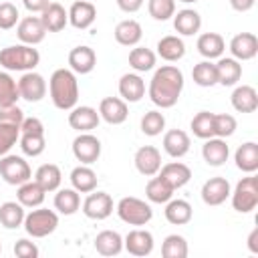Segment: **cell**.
I'll return each instance as SVG.
<instances>
[{
  "instance_id": "cell-1",
  "label": "cell",
  "mask_w": 258,
  "mask_h": 258,
  "mask_svg": "<svg viewBox=\"0 0 258 258\" xmlns=\"http://www.w3.org/2000/svg\"><path fill=\"white\" fill-rule=\"evenodd\" d=\"M181 91H183V73L173 64H163L155 69L147 87V95L151 103L159 109H171L179 101Z\"/></svg>"
},
{
  "instance_id": "cell-2",
  "label": "cell",
  "mask_w": 258,
  "mask_h": 258,
  "mask_svg": "<svg viewBox=\"0 0 258 258\" xmlns=\"http://www.w3.org/2000/svg\"><path fill=\"white\" fill-rule=\"evenodd\" d=\"M48 95L56 109L71 111L79 101V81L71 69H56L48 79Z\"/></svg>"
},
{
  "instance_id": "cell-3",
  "label": "cell",
  "mask_w": 258,
  "mask_h": 258,
  "mask_svg": "<svg viewBox=\"0 0 258 258\" xmlns=\"http://www.w3.org/2000/svg\"><path fill=\"white\" fill-rule=\"evenodd\" d=\"M40 62V52L30 44H12L0 50V67L6 71H34Z\"/></svg>"
},
{
  "instance_id": "cell-4",
  "label": "cell",
  "mask_w": 258,
  "mask_h": 258,
  "mask_svg": "<svg viewBox=\"0 0 258 258\" xmlns=\"http://www.w3.org/2000/svg\"><path fill=\"white\" fill-rule=\"evenodd\" d=\"M24 230L32 238H46L58 228V214L46 208H32L24 216Z\"/></svg>"
},
{
  "instance_id": "cell-5",
  "label": "cell",
  "mask_w": 258,
  "mask_h": 258,
  "mask_svg": "<svg viewBox=\"0 0 258 258\" xmlns=\"http://www.w3.org/2000/svg\"><path fill=\"white\" fill-rule=\"evenodd\" d=\"M115 212H117L119 220L129 224V226H145L153 218L151 206L145 200H139V198H133V196L121 198L117 208H115Z\"/></svg>"
},
{
  "instance_id": "cell-6",
  "label": "cell",
  "mask_w": 258,
  "mask_h": 258,
  "mask_svg": "<svg viewBox=\"0 0 258 258\" xmlns=\"http://www.w3.org/2000/svg\"><path fill=\"white\" fill-rule=\"evenodd\" d=\"M232 198V208L240 214H250L252 210H256L258 206V177L254 173H248L246 177H242L234 191H230Z\"/></svg>"
},
{
  "instance_id": "cell-7",
  "label": "cell",
  "mask_w": 258,
  "mask_h": 258,
  "mask_svg": "<svg viewBox=\"0 0 258 258\" xmlns=\"http://www.w3.org/2000/svg\"><path fill=\"white\" fill-rule=\"evenodd\" d=\"M0 177L8 183V185H20L28 179H32V169L28 165V161L20 155H12L6 153L0 157Z\"/></svg>"
},
{
  "instance_id": "cell-8",
  "label": "cell",
  "mask_w": 258,
  "mask_h": 258,
  "mask_svg": "<svg viewBox=\"0 0 258 258\" xmlns=\"http://www.w3.org/2000/svg\"><path fill=\"white\" fill-rule=\"evenodd\" d=\"M48 91V85L44 81V77L36 71H26L22 73V77L18 79V93L20 99L28 101V103H38L44 99Z\"/></svg>"
},
{
  "instance_id": "cell-9",
  "label": "cell",
  "mask_w": 258,
  "mask_h": 258,
  "mask_svg": "<svg viewBox=\"0 0 258 258\" xmlns=\"http://www.w3.org/2000/svg\"><path fill=\"white\" fill-rule=\"evenodd\" d=\"M73 155L77 161L91 165L101 157V141L89 131V133H79L73 139Z\"/></svg>"
},
{
  "instance_id": "cell-10",
  "label": "cell",
  "mask_w": 258,
  "mask_h": 258,
  "mask_svg": "<svg viewBox=\"0 0 258 258\" xmlns=\"http://www.w3.org/2000/svg\"><path fill=\"white\" fill-rule=\"evenodd\" d=\"M83 214L91 220H107L113 214V198L107 191H89L83 202Z\"/></svg>"
},
{
  "instance_id": "cell-11",
  "label": "cell",
  "mask_w": 258,
  "mask_h": 258,
  "mask_svg": "<svg viewBox=\"0 0 258 258\" xmlns=\"http://www.w3.org/2000/svg\"><path fill=\"white\" fill-rule=\"evenodd\" d=\"M16 36L20 38L22 44H30V46L40 44L44 40V36H46V28H44L40 16H26V18L18 20Z\"/></svg>"
},
{
  "instance_id": "cell-12",
  "label": "cell",
  "mask_w": 258,
  "mask_h": 258,
  "mask_svg": "<svg viewBox=\"0 0 258 258\" xmlns=\"http://www.w3.org/2000/svg\"><path fill=\"white\" fill-rule=\"evenodd\" d=\"M99 117L109 125H121L129 117V107L121 97H105L99 103Z\"/></svg>"
},
{
  "instance_id": "cell-13",
  "label": "cell",
  "mask_w": 258,
  "mask_h": 258,
  "mask_svg": "<svg viewBox=\"0 0 258 258\" xmlns=\"http://www.w3.org/2000/svg\"><path fill=\"white\" fill-rule=\"evenodd\" d=\"M230 52L236 60H252L258 54V36L254 32H238L230 40Z\"/></svg>"
},
{
  "instance_id": "cell-14",
  "label": "cell",
  "mask_w": 258,
  "mask_h": 258,
  "mask_svg": "<svg viewBox=\"0 0 258 258\" xmlns=\"http://www.w3.org/2000/svg\"><path fill=\"white\" fill-rule=\"evenodd\" d=\"M99 121H101L99 111L95 107H89V105L73 107L69 113V125L79 133H89V131L97 129Z\"/></svg>"
},
{
  "instance_id": "cell-15",
  "label": "cell",
  "mask_w": 258,
  "mask_h": 258,
  "mask_svg": "<svg viewBox=\"0 0 258 258\" xmlns=\"http://www.w3.org/2000/svg\"><path fill=\"white\" fill-rule=\"evenodd\" d=\"M230 181L226 177H210L208 181H204L202 185V200L206 206H222L228 198H230Z\"/></svg>"
},
{
  "instance_id": "cell-16",
  "label": "cell",
  "mask_w": 258,
  "mask_h": 258,
  "mask_svg": "<svg viewBox=\"0 0 258 258\" xmlns=\"http://www.w3.org/2000/svg\"><path fill=\"white\" fill-rule=\"evenodd\" d=\"M153 234L143 230V228H135L131 230L125 238H123V248L131 254V256H149L153 252Z\"/></svg>"
},
{
  "instance_id": "cell-17",
  "label": "cell",
  "mask_w": 258,
  "mask_h": 258,
  "mask_svg": "<svg viewBox=\"0 0 258 258\" xmlns=\"http://www.w3.org/2000/svg\"><path fill=\"white\" fill-rule=\"evenodd\" d=\"M67 12H69L71 26H75L79 30H87L97 20V8L91 0H77L71 4V8Z\"/></svg>"
},
{
  "instance_id": "cell-18",
  "label": "cell",
  "mask_w": 258,
  "mask_h": 258,
  "mask_svg": "<svg viewBox=\"0 0 258 258\" xmlns=\"http://www.w3.org/2000/svg\"><path fill=\"white\" fill-rule=\"evenodd\" d=\"M133 161H135V167H137V171H139L141 175L151 177V175H155V173L159 171V167H161V153H159V149L153 147V145H143V147H139V149L135 151Z\"/></svg>"
},
{
  "instance_id": "cell-19",
  "label": "cell",
  "mask_w": 258,
  "mask_h": 258,
  "mask_svg": "<svg viewBox=\"0 0 258 258\" xmlns=\"http://www.w3.org/2000/svg\"><path fill=\"white\" fill-rule=\"evenodd\" d=\"M119 97L125 103H139L145 97V81L139 73H125L119 79Z\"/></svg>"
},
{
  "instance_id": "cell-20",
  "label": "cell",
  "mask_w": 258,
  "mask_h": 258,
  "mask_svg": "<svg viewBox=\"0 0 258 258\" xmlns=\"http://www.w3.org/2000/svg\"><path fill=\"white\" fill-rule=\"evenodd\" d=\"M206 143L202 145V157L208 165L212 167H220L228 161V155H230V147L226 143V139L222 137H210V139H204Z\"/></svg>"
},
{
  "instance_id": "cell-21",
  "label": "cell",
  "mask_w": 258,
  "mask_h": 258,
  "mask_svg": "<svg viewBox=\"0 0 258 258\" xmlns=\"http://www.w3.org/2000/svg\"><path fill=\"white\" fill-rule=\"evenodd\" d=\"M97 64V54L91 46H75L69 52V67L75 75H89Z\"/></svg>"
},
{
  "instance_id": "cell-22",
  "label": "cell",
  "mask_w": 258,
  "mask_h": 258,
  "mask_svg": "<svg viewBox=\"0 0 258 258\" xmlns=\"http://www.w3.org/2000/svg\"><path fill=\"white\" fill-rule=\"evenodd\" d=\"M196 48L198 52L206 58V60H214V58H220L226 50V40L222 34L218 32H204L198 36V42H196Z\"/></svg>"
},
{
  "instance_id": "cell-23",
  "label": "cell",
  "mask_w": 258,
  "mask_h": 258,
  "mask_svg": "<svg viewBox=\"0 0 258 258\" xmlns=\"http://www.w3.org/2000/svg\"><path fill=\"white\" fill-rule=\"evenodd\" d=\"M173 28L181 36H194L202 28V16L194 8H183L173 14Z\"/></svg>"
},
{
  "instance_id": "cell-24",
  "label": "cell",
  "mask_w": 258,
  "mask_h": 258,
  "mask_svg": "<svg viewBox=\"0 0 258 258\" xmlns=\"http://www.w3.org/2000/svg\"><path fill=\"white\" fill-rule=\"evenodd\" d=\"M216 71H218V85L222 87H236L238 81L242 79V64L232 56H220L216 62Z\"/></svg>"
},
{
  "instance_id": "cell-25",
  "label": "cell",
  "mask_w": 258,
  "mask_h": 258,
  "mask_svg": "<svg viewBox=\"0 0 258 258\" xmlns=\"http://www.w3.org/2000/svg\"><path fill=\"white\" fill-rule=\"evenodd\" d=\"M230 101L238 113H254L258 109V93L252 85H238L232 91Z\"/></svg>"
},
{
  "instance_id": "cell-26",
  "label": "cell",
  "mask_w": 258,
  "mask_h": 258,
  "mask_svg": "<svg viewBox=\"0 0 258 258\" xmlns=\"http://www.w3.org/2000/svg\"><path fill=\"white\" fill-rule=\"evenodd\" d=\"M157 175H161L173 189H179L191 179V169L181 161H169L159 167Z\"/></svg>"
},
{
  "instance_id": "cell-27",
  "label": "cell",
  "mask_w": 258,
  "mask_h": 258,
  "mask_svg": "<svg viewBox=\"0 0 258 258\" xmlns=\"http://www.w3.org/2000/svg\"><path fill=\"white\" fill-rule=\"evenodd\" d=\"M113 34H115V40L121 46H137L141 42V38H143V28H141V24L137 20L127 18V20H121L115 26Z\"/></svg>"
},
{
  "instance_id": "cell-28",
  "label": "cell",
  "mask_w": 258,
  "mask_h": 258,
  "mask_svg": "<svg viewBox=\"0 0 258 258\" xmlns=\"http://www.w3.org/2000/svg\"><path fill=\"white\" fill-rule=\"evenodd\" d=\"M189 145H191L189 135H187L185 131H181V129H169V131L163 135V149H165V153H167L169 157H173V159L183 157V155L189 151Z\"/></svg>"
},
{
  "instance_id": "cell-29",
  "label": "cell",
  "mask_w": 258,
  "mask_h": 258,
  "mask_svg": "<svg viewBox=\"0 0 258 258\" xmlns=\"http://www.w3.org/2000/svg\"><path fill=\"white\" fill-rule=\"evenodd\" d=\"M40 20H42L46 32H60V30L69 24V12L64 10L62 4L50 2V4L40 12Z\"/></svg>"
},
{
  "instance_id": "cell-30",
  "label": "cell",
  "mask_w": 258,
  "mask_h": 258,
  "mask_svg": "<svg viewBox=\"0 0 258 258\" xmlns=\"http://www.w3.org/2000/svg\"><path fill=\"white\" fill-rule=\"evenodd\" d=\"M157 56H161L163 60H167V62H177L179 58H183V54H185V44H183V40L179 38V36H175V34H167V36H161L159 40H157Z\"/></svg>"
},
{
  "instance_id": "cell-31",
  "label": "cell",
  "mask_w": 258,
  "mask_h": 258,
  "mask_svg": "<svg viewBox=\"0 0 258 258\" xmlns=\"http://www.w3.org/2000/svg\"><path fill=\"white\" fill-rule=\"evenodd\" d=\"M93 244L101 256H117L123 250V236L115 230H103L95 236Z\"/></svg>"
},
{
  "instance_id": "cell-32",
  "label": "cell",
  "mask_w": 258,
  "mask_h": 258,
  "mask_svg": "<svg viewBox=\"0 0 258 258\" xmlns=\"http://www.w3.org/2000/svg\"><path fill=\"white\" fill-rule=\"evenodd\" d=\"M234 161L240 171L254 173L258 169V143H254V141L242 143L234 153Z\"/></svg>"
},
{
  "instance_id": "cell-33",
  "label": "cell",
  "mask_w": 258,
  "mask_h": 258,
  "mask_svg": "<svg viewBox=\"0 0 258 258\" xmlns=\"http://www.w3.org/2000/svg\"><path fill=\"white\" fill-rule=\"evenodd\" d=\"M173 187L161 177V175H151V179L147 181L145 185V198L151 202V204H167L171 198H173Z\"/></svg>"
},
{
  "instance_id": "cell-34",
  "label": "cell",
  "mask_w": 258,
  "mask_h": 258,
  "mask_svg": "<svg viewBox=\"0 0 258 258\" xmlns=\"http://www.w3.org/2000/svg\"><path fill=\"white\" fill-rule=\"evenodd\" d=\"M34 181L48 194V191H56L60 187V181H62V173H60V167L56 163H44L36 169L34 173Z\"/></svg>"
},
{
  "instance_id": "cell-35",
  "label": "cell",
  "mask_w": 258,
  "mask_h": 258,
  "mask_svg": "<svg viewBox=\"0 0 258 258\" xmlns=\"http://www.w3.org/2000/svg\"><path fill=\"white\" fill-rule=\"evenodd\" d=\"M163 214H165V220H167L169 224H173V226H183V224H187V222L191 220L194 210H191L189 202H185V200H173V198H171V200L165 204Z\"/></svg>"
},
{
  "instance_id": "cell-36",
  "label": "cell",
  "mask_w": 258,
  "mask_h": 258,
  "mask_svg": "<svg viewBox=\"0 0 258 258\" xmlns=\"http://www.w3.org/2000/svg\"><path fill=\"white\" fill-rule=\"evenodd\" d=\"M81 208V196L75 187H64V189H56L54 196V210L62 216H73L77 214Z\"/></svg>"
},
{
  "instance_id": "cell-37",
  "label": "cell",
  "mask_w": 258,
  "mask_h": 258,
  "mask_svg": "<svg viewBox=\"0 0 258 258\" xmlns=\"http://www.w3.org/2000/svg\"><path fill=\"white\" fill-rule=\"evenodd\" d=\"M24 206L20 202H4L0 204V224L6 230H16L24 224Z\"/></svg>"
},
{
  "instance_id": "cell-38",
  "label": "cell",
  "mask_w": 258,
  "mask_h": 258,
  "mask_svg": "<svg viewBox=\"0 0 258 258\" xmlns=\"http://www.w3.org/2000/svg\"><path fill=\"white\" fill-rule=\"evenodd\" d=\"M71 183L79 194H89L97 189V173L89 165L81 163L71 171Z\"/></svg>"
},
{
  "instance_id": "cell-39",
  "label": "cell",
  "mask_w": 258,
  "mask_h": 258,
  "mask_svg": "<svg viewBox=\"0 0 258 258\" xmlns=\"http://www.w3.org/2000/svg\"><path fill=\"white\" fill-rule=\"evenodd\" d=\"M44 196H46V191L34 179H28V181L20 183L18 191H16V198L24 208H38L44 202Z\"/></svg>"
},
{
  "instance_id": "cell-40",
  "label": "cell",
  "mask_w": 258,
  "mask_h": 258,
  "mask_svg": "<svg viewBox=\"0 0 258 258\" xmlns=\"http://www.w3.org/2000/svg\"><path fill=\"white\" fill-rule=\"evenodd\" d=\"M157 62V54L147 46H133L129 52V67L135 73H147L153 71Z\"/></svg>"
},
{
  "instance_id": "cell-41",
  "label": "cell",
  "mask_w": 258,
  "mask_h": 258,
  "mask_svg": "<svg viewBox=\"0 0 258 258\" xmlns=\"http://www.w3.org/2000/svg\"><path fill=\"white\" fill-rule=\"evenodd\" d=\"M191 79L198 87H214L218 85V71H216V62L212 60H202L198 64H194L191 69Z\"/></svg>"
},
{
  "instance_id": "cell-42",
  "label": "cell",
  "mask_w": 258,
  "mask_h": 258,
  "mask_svg": "<svg viewBox=\"0 0 258 258\" xmlns=\"http://www.w3.org/2000/svg\"><path fill=\"white\" fill-rule=\"evenodd\" d=\"M18 99H20L18 81H14L8 71H0V107L16 105Z\"/></svg>"
},
{
  "instance_id": "cell-43",
  "label": "cell",
  "mask_w": 258,
  "mask_h": 258,
  "mask_svg": "<svg viewBox=\"0 0 258 258\" xmlns=\"http://www.w3.org/2000/svg\"><path fill=\"white\" fill-rule=\"evenodd\" d=\"M187 242L179 234H169L165 236L161 244V256L163 258H185L187 256Z\"/></svg>"
},
{
  "instance_id": "cell-44",
  "label": "cell",
  "mask_w": 258,
  "mask_h": 258,
  "mask_svg": "<svg viewBox=\"0 0 258 258\" xmlns=\"http://www.w3.org/2000/svg\"><path fill=\"white\" fill-rule=\"evenodd\" d=\"M189 127H191V133H194L198 139H210V137H214V113H210V111H200V113L191 119Z\"/></svg>"
},
{
  "instance_id": "cell-45",
  "label": "cell",
  "mask_w": 258,
  "mask_h": 258,
  "mask_svg": "<svg viewBox=\"0 0 258 258\" xmlns=\"http://www.w3.org/2000/svg\"><path fill=\"white\" fill-rule=\"evenodd\" d=\"M18 143H20L22 153L28 157H38L46 147L44 133H20Z\"/></svg>"
},
{
  "instance_id": "cell-46",
  "label": "cell",
  "mask_w": 258,
  "mask_h": 258,
  "mask_svg": "<svg viewBox=\"0 0 258 258\" xmlns=\"http://www.w3.org/2000/svg\"><path fill=\"white\" fill-rule=\"evenodd\" d=\"M165 129V117L161 111H147L143 117H141V131L147 135V137H155V135H161V131Z\"/></svg>"
},
{
  "instance_id": "cell-47",
  "label": "cell",
  "mask_w": 258,
  "mask_h": 258,
  "mask_svg": "<svg viewBox=\"0 0 258 258\" xmlns=\"http://www.w3.org/2000/svg\"><path fill=\"white\" fill-rule=\"evenodd\" d=\"M20 139V125L12 123H0V157L10 153V149Z\"/></svg>"
},
{
  "instance_id": "cell-48",
  "label": "cell",
  "mask_w": 258,
  "mask_h": 258,
  "mask_svg": "<svg viewBox=\"0 0 258 258\" xmlns=\"http://www.w3.org/2000/svg\"><path fill=\"white\" fill-rule=\"evenodd\" d=\"M238 123H236V117L230 115V113H214V137H230L234 135Z\"/></svg>"
},
{
  "instance_id": "cell-49",
  "label": "cell",
  "mask_w": 258,
  "mask_h": 258,
  "mask_svg": "<svg viewBox=\"0 0 258 258\" xmlns=\"http://www.w3.org/2000/svg\"><path fill=\"white\" fill-rule=\"evenodd\" d=\"M149 16L155 20H169L175 14V0H149L147 2Z\"/></svg>"
},
{
  "instance_id": "cell-50",
  "label": "cell",
  "mask_w": 258,
  "mask_h": 258,
  "mask_svg": "<svg viewBox=\"0 0 258 258\" xmlns=\"http://www.w3.org/2000/svg\"><path fill=\"white\" fill-rule=\"evenodd\" d=\"M20 14L12 2H0V30H10L18 24Z\"/></svg>"
},
{
  "instance_id": "cell-51",
  "label": "cell",
  "mask_w": 258,
  "mask_h": 258,
  "mask_svg": "<svg viewBox=\"0 0 258 258\" xmlns=\"http://www.w3.org/2000/svg\"><path fill=\"white\" fill-rule=\"evenodd\" d=\"M24 121V111L18 105H8L0 107V123H12V125H22Z\"/></svg>"
},
{
  "instance_id": "cell-52",
  "label": "cell",
  "mask_w": 258,
  "mask_h": 258,
  "mask_svg": "<svg viewBox=\"0 0 258 258\" xmlns=\"http://www.w3.org/2000/svg\"><path fill=\"white\" fill-rule=\"evenodd\" d=\"M14 256L16 258H36L38 256V246L26 238L16 240L14 244Z\"/></svg>"
},
{
  "instance_id": "cell-53",
  "label": "cell",
  "mask_w": 258,
  "mask_h": 258,
  "mask_svg": "<svg viewBox=\"0 0 258 258\" xmlns=\"http://www.w3.org/2000/svg\"><path fill=\"white\" fill-rule=\"evenodd\" d=\"M20 133H44V123L38 117H24Z\"/></svg>"
},
{
  "instance_id": "cell-54",
  "label": "cell",
  "mask_w": 258,
  "mask_h": 258,
  "mask_svg": "<svg viewBox=\"0 0 258 258\" xmlns=\"http://www.w3.org/2000/svg\"><path fill=\"white\" fill-rule=\"evenodd\" d=\"M117 2V6L123 10V12H127V14H133V12H137L141 6H143V0H115Z\"/></svg>"
},
{
  "instance_id": "cell-55",
  "label": "cell",
  "mask_w": 258,
  "mask_h": 258,
  "mask_svg": "<svg viewBox=\"0 0 258 258\" xmlns=\"http://www.w3.org/2000/svg\"><path fill=\"white\" fill-rule=\"evenodd\" d=\"M22 4L28 12H42L50 4V0H22Z\"/></svg>"
},
{
  "instance_id": "cell-56",
  "label": "cell",
  "mask_w": 258,
  "mask_h": 258,
  "mask_svg": "<svg viewBox=\"0 0 258 258\" xmlns=\"http://www.w3.org/2000/svg\"><path fill=\"white\" fill-rule=\"evenodd\" d=\"M228 2H230V6H232L236 12H248V10H252L254 4H256V0H228Z\"/></svg>"
},
{
  "instance_id": "cell-57",
  "label": "cell",
  "mask_w": 258,
  "mask_h": 258,
  "mask_svg": "<svg viewBox=\"0 0 258 258\" xmlns=\"http://www.w3.org/2000/svg\"><path fill=\"white\" fill-rule=\"evenodd\" d=\"M246 244H248V250H250L252 254H258V228H254V230L250 232Z\"/></svg>"
},
{
  "instance_id": "cell-58",
  "label": "cell",
  "mask_w": 258,
  "mask_h": 258,
  "mask_svg": "<svg viewBox=\"0 0 258 258\" xmlns=\"http://www.w3.org/2000/svg\"><path fill=\"white\" fill-rule=\"evenodd\" d=\"M177 2H183V4H191V2H198V0H177Z\"/></svg>"
},
{
  "instance_id": "cell-59",
  "label": "cell",
  "mask_w": 258,
  "mask_h": 258,
  "mask_svg": "<svg viewBox=\"0 0 258 258\" xmlns=\"http://www.w3.org/2000/svg\"><path fill=\"white\" fill-rule=\"evenodd\" d=\"M0 252H2V244H0Z\"/></svg>"
}]
</instances>
